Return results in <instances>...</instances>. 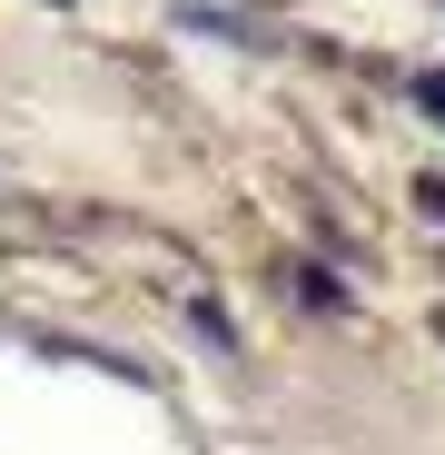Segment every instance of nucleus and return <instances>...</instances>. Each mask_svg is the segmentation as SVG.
I'll use <instances>...</instances> for the list:
<instances>
[{"label": "nucleus", "instance_id": "1", "mask_svg": "<svg viewBox=\"0 0 445 455\" xmlns=\"http://www.w3.org/2000/svg\"><path fill=\"white\" fill-rule=\"evenodd\" d=\"M416 100H425V109H435V119H445V80H416Z\"/></svg>", "mask_w": 445, "mask_h": 455}]
</instances>
